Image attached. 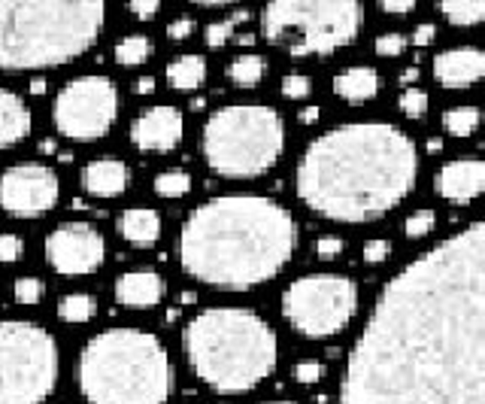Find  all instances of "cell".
<instances>
[{
    "instance_id": "cell-46",
    "label": "cell",
    "mask_w": 485,
    "mask_h": 404,
    "mask_svg": "<svg viewBox=\"0 0 485 404\" xmlns=\"http://www.w3.org/2000/svg\"><path fill=\"white\" fill-rule=\"evenodd\" d=\"M42 91H46V80H40L37 76V80L31 82V95H42Z\"/></svg>"
},
{
    "instance_id": "cell-14",
    "label": "cell",
    "mask_w": 485,
    "mask_h": 404,
    "mask_svg": "<svg viewBox=\"0 0 485 404\" xmlns=\"http://www.w3.org/2000/svg\"><path fill=\"white\" fill-rule=\"evenodd\" d=\"M185 119L176 106L158 104L142 110L131 122V144L140 152H170L182 144Z\"/></svg>"
},
{
    "instance_id": "cell-26",
    "label": "cell",
    "mask_w": 485,
    "mask_h": 404,
    "mask_svg": "<svg viewBox=\"0 0 485 404\" xmlns=\"http://www.w3.org/2000/svg\"><path fill=\"white\" fill-rule=\"evenodd\" d=\"M155 52V43L146 37V34H127L125 40L116 43V61L121 67H137V64H146Z\"/></svg>"
},
{
    "instance_id": "cell-12",
    "label": "cell",
    "mask_w": 485,
    "mask_h": 404,
    "mask_svg": "<svg viewBox=\"0 0 485 404\" xmlns=\"http://www.w3.org/2000/svg\"><path fill=\"white\" fill-rule=\"evenodd\" d=\"M61 198V180L49 165L25 161L0 174V210L16 219H37Z\"/></svg>"
},
{
    "instance_id": "cell-29",
    "label": "cell",
    "mask_w": 485,
    "mask_h": 404,
    "mask_svg": "<svg viewBox=\"0 0 485 404\" xmlns=\"http://www.w3.org/2000/svg\"><path fill=\"white\" fill-rule=\"evenodd\" d=\"M155 191H158L161 198H185L191 191L189 170H182V167L161 170V174L155 176Z\"/></svg>"
},
{
    "instance_id": "cell-20",
    "label": "cell",
    "mask_w": 485,
    "mask_h": 404,
    "mask_svg": "<svg viewBox=\"0 0 485 404\" xmlns=\"http://www.w3.org/2000/svg\"><path fill=\"white\" fill-rule=\"evenodd\" d=\"M119 234L137 250H149L161 237V216L152 207H131L119 216Z\"/></svg>"
},
{
    "instance_id": "cell-30",
    "label": "cell",
    "mask_w": 485,
    "mask_h": 404,
    "mask_svg": "<svg viewBox=\"0 0 485 404\" xmlns=\"http://www.w3.org/2000/svg\"><path fill=\"white\" fill-rule=\"evenodd\" d=\"M397 106H401V113L406 119H412V122H419V119L427 116V91L419 89V85H412V89H404L401 101H397Z\"/></svg>"
},
{
    "instance_id": "cell-16",
    "label": "cell",
    "mask_w": 485,
    "mask_h": 404,
    "mask_svg": "<svg viewBox=\"0 0 485 404\" xmlns=\"http://www.w3.org/2000/svg\"><path fill=\"white\" fill-rule=\"evenodd\" d=\"M485 55L476 46H455L434 58V80L443 89H470L482 80Z\"/></svg>"
},
{
    "instance_id": "cell-21",
    "label": "cell",
    "mask_w": 485,
    "mask_h": 404,
    "mask_svg": "<svg viewBox=\"0 0 485 404\" xmlns=\"http://www.w3.org/2000/svg\"><path fill=\"white\" fill-rule=\"evenodd\" d=\"M331 89H334V95L343 97L349 104L373 101V97L380 95V74H376V67H367V64H361V67H346L334 76Z\"/></svg>"
},
{
    "instance_id": "cell-45",
    "label": "cell",
    "mask_w": 485,
    "mask_h": 404,
    "mask_svg": "<svg viewBox=\"0 0 485 404\" xmlns=\"http://www.w3.org/2000/svg\"><path fill=\"white\" fill-rule=\"evenodd\" d=\"M401 82L404 89H412V82H419V67H406L401 74Z\"/></svg>"
},
{
    "instance_id": "cell-7",
    "label": "cell",
    "mask_w": 485,
    "mask_h": 404,
    "mask_svg": "<svg viewBox=\"0 0 485 404\" xmlns=\"http://www.w3.org/2000/svg\"><path fill=\"white\" fill-rule=\"evenodd\" d=\"M285 149V122L267 104H227L204 125L201 152L212 174L255 180L273 170Z\"/></svg>"
},
{
    "instance_id": "cell-48",
    "label": "cell",
    "mask_w": 485,
    "mask_h": 404,
    "mask_svg": "<svg viewBox=\"0 0 485 404\" xmlns=\"http://www.w3.org/2000/svg\"><path fill=\"white\" fill-rule=\"evenodd\" d=\"M55 149H58V146H55V140H42V144H40V152H55Z\"/></svg>"
},
{
    "instance_id": "cell-1",
    "label": "cell",
    "mask_w": 485,
    "mask_h": 404,
    "mask_svg": "<svg viewBox=\"0 0 485 404\" xmlns=\"http://www.w3.org/2000/svg\"><path fill=\"white\" fill-rule=\"evenodd\" d=\"M340 404H485V225L470 222L382 286Z\"/></svg>"
},
{
    "instance_id": "cell-11",
    "label": "cell",
    "mask_w": 485,
    "mask_h": 404,
    "mask_svg": "<svg viewBox=\"0 0 485 404\" xmlns=\"http://www.w3.org/2000/svg\"><path fill=\"white\" fill-rule=\"evenodd\" d=\"M119 116V89L110 76L85 74L64 82L52 104V122L61 137L91 144L110 134Z\"/></svg>"
},
{
    "instance_id": "cell-49",
    "label": "cell",
    "mask_w": 485,
    "mask_h": 404,
    "mask_svg": "<svg viewBox=\"0 0 485 404\" xmlns=\"http://www.w3.org/2000/svg\"><path fill=\"white\" fill-rule=\"evenodd\" d=\"M237 40L242 43V46H252V43H255V37H252V34H240Z\"/></svg>"
},
{
    "instance_id": "cell-28",
    "label": "cell",
    "mask_w": 485,
    "mask_h": 404,
    "mask_svg": "<svg viewBox=\"0 0 485 404\" xmlns=\"http://www.w3.org/2000/svg\"><path fill=\"white\" fill-rule=\"evenodd\" d=\"M249 16H252V12H249V10H237L231 19H225V21H212V25H206V31H204L206 46H210V49H222L225 43L231 40V34L237 31L240 25H246Z\"/></svg>"
},
{
    "instance_id": "cell-5",
    "label": "cell",
    "mask_w": 485,
    "mask_h": 404,
    "mask_svg": "<svg viewBox=\"0 0 485 404\" xmlns=\"http://www.w3.org/2000/svg\"><path fill=\"white\" fill-rule=\"evenodd\" d=\"M76 374L89 404H167L176 380L158 335L131 325L89 338Z\"/></svg>"
},
{
    "instance_id": "cell-24",
    "label": "cell",
    "mask_w": 485,
    "mask_h": 404,
    "mask_svg": "<svg viewBox=\"0 0 485 404\" xmlns=\"http://www.w3.org/2000/svg\"><path fill=\"white\" fill-rule=\"evenodd\" d=\"M97 314V301L89 292H70L58 298V319L70 325L91 322Z\"/></svg>"
},
{
    "instance_id": "cell-35",
    "label": "cell",
    "mask_w": 485,
    "mask_h": 404,
    "mask_svg": "<svg viewBox=\"0 0 485 404\" xmlns=\"http://www.w3.org/2000/svg\"><path fill=\"white\" fill-rule=\"evenodd\" d=\"M325 377V365L316 359H304L295 365V380L301 383V386H312V383H319Z\"/></svg>"
},
{
    "instance_id": "cell-44",
    "label": "cell",
    "mask_w": 485,
    "mask_h": 404,
    "mask_svg": "<svg viewBox=\"0 0 485 404\" xmlns=\"http://www.w3.org/2000/svg\"><path fill=\"white\" fill-rule=\"evenodd\" d=\"M134 91H137V95H152V91H155V80H152V76H140V80L134 82Z\"/></svg>"
},
{
    "instance_id": "cell-31",
    "label": "cell",
    "mask_w": 485,
    "mask_h": 404,
    "mask_svg": "<svg viewBox=\"0 0 485 404\" xmlns=\"http://www.w3.org/2000/svg\"><path fill=\"white\" fill-rule=\"evenodd\" d=\"M434 222H437V213L434 210H412L410 216H406V222H404V231H406V237L410 240H419V237H427L434 229Z\"/></svg>"
},
{
    "instance_id": "cell-3",
    "label": "cell",
    "mask_w": 485,
    "mask_h": 404,
    "mask_svg": "<svg viewBox=\"0 0 485 404\" xmlns=\"http://www.w3.org/2000/svg\"><path fill=\"white\" fill-rule=\"evenodd\" d=\"M297 250V222L264 195H219L189 213L180 231L182 271L225 292L273 280Z\"/></svg>"
},
{
    "instance_id": "cell-33",
    "label": "cell",
    "mask_w": 485,
    "mask_h": 404,
    "mask_svg": "<svg viewBox=\"0 0 485 404\" xmlns=\"http://www.w3.org/2000/svg\"><path fill=\"white\" fill-rule=\"evenodd\" d=\"M280 89H282V97H289V101H304V97H310L312 82L306 74H285Z\"/></svg>"
},
{
    "instance_id": "cell-2",
    "label": "cell",
    "mask_w": 485,
    "mask_h": 404,
    "mask_svg": "<svg viewBox=\"0 0 485 404\" xmlns=\"http://www.w3.org/2000/svg\"><path fill=\"white\" fill-rule=\"evenodd\" d=\"M416 180V144L389 122H346L319 134L295 170L301 204L331 222H373L404 204Z\"/></svg>"
},
{
    "instance_id": "cell-27",
    "label": "cell",
    "mask_w": 485,
    "mask_h": 404,
    "mask_svg": "<svg viewBox=\"0 0 485 404\" xmlns=\"http://www.w3.org/2000/svg\"><path fill=\"white\" fill-rule=\"evenodd\" d=\"M437 10L443 12V16L452 21L455 27L480 25V21L485 19V4H482V0H461V4H455V0H443Z\"/></svg>"
},
{
    "instance_id": "cell-38",
    "label": "cell",
    "mask_w": 485,
    "mask_h": 404,
    "mask_svg": "<svg viewBox=\"0 0 485 404\" xmlns=\"http://www.w3.org/2000/svg\"><path fill=\"white\" fill-rule=\"evenodd\" d=\"M346 250V244H343V237H334V234H327V237H319L316 240V255L322 261H331V259H337L340 252Z\"/></svg>"
},
{
    "instance_id": "cell-9",
    "label": "cell",
    "mask_w": 485,
    "mask_h": 404,
    "mask_svg": "<svg viewBox=\"0 0 485 404\" xmlns=\"http://www.w3.org/2000/svg\"><path fill=\"white\" fill-rule=\"evenodd\" d=\"M61 353L49 329L27 319L0 322V404H42L58 386Z\"/></svg>"
},
{
    "instance_id": "cell-15",
    "label": "cell",
    "mask_w": 485,
    "mask_h": 404,
    "mask_svg": "<svg viewBox=\"0 0 485 404\" xmlns=\"http://www.w3.org/2000/svg\"><path fill=\"white\" fill-rule=\"evenodd\" d=\"M485 186V161L482 159H455L446 161L434 176V191L449 204H473Z\"/></svg>"
},
{
    "instance_id": "cell-32",
    "label": "cell",
    "mask_w": 485,
    "mask_h": 404,
    "mask_svg": "<svg viewBox=\"0 0 485 404\" xmlns=\"http://www.w3.org/2000/svg\"><path fill=\"white\" fill-rule=\"evenodd\" d=\"M42 283L37 280V276H19L16 283H12V295H16L19 304H25V307H34V304L42 301Z\"/></svg>"
},
{
    "instance_id": "cell-10",
    "label": "cell",
    "mask_w": 485,
    "mask_h": 404,
    "mask_svg": "<svg viewBox=\"0 0 485 404\" xmlns=\"http://www.w3.org/2000/svg\"><path fill=\"white\" fill-rule=\"evenodd\" d=\"M280 307L304 338H331L358 314V286L343 274H304L282 289Z\"/></svg>"
},
{
    "instance_id": "cell-18",
    "label": "cell",
    "mask_w": 485,
    "mask_h": 404,
    "mask_svg": "<svg viewBox=\"0 0 485 404\" xmlns=\"http://www.w3.org/2000/svg\"><path fill=\"white\" fill-rule=\"evenodd\" d=\"M164 298V280L158 271H127L116 280V301L131 310H152Z\"/></svg>"
},
{
    "instance_id": "cell-42",
    "label": "cell",
    "mask_w": 485,
    "mask_h": 404,
    "mask_svg": "<svg viewBox=\"0 0 485 404\" xmlns=\"http://www.w3.org/2000/svg\"><path fill=\"white\" fill-rule=\"evenodd\" d=\"M434 34H437L434 31V25H427V21L425 25H419L416 31H412V46H427V43L434 40Z\"/></svg>"
},
{
    "instance_id": "cell-34",
    "label": "cell",
    "mask_w": 485,
    "mask_h": 404,
    "mask_svg": "<svg viewBox=\"0 0 485 404\" xmlns=\"http://www.w3.org/2000/svg\"><path fill=\"white\" fill-rule=\"evenodd\" d=\"M373 49H376V55H382V58H397V55H404V49H406V37L401 31H385L376 37Z\"/></svg>"
},
{
    "instance_id": "cell-37",
    "label": "cell",
    "mask_w": 485,
    "mask_h": 404,
    "mask_svg": "<svg viewBox=\"0 0 485 404\" xmlns=\"http://www.w3.org/2000/svg\"><path fill=\"white\" fill-rule=\"evenodd\" d=\"M361 255H364V261H367V265H380V261H385L391 255V240H385V237L367 240Z\"/></svg>"
},
{
    "instance_id": "cell-25",
    "label": "cell",
    "mask_w": 485,
    "mask_h": 404,
    "mask_svg": "<svg viewBox=\"0 0 485 404\" xmlns=\"http://www.w3.org/2000/svg\"><path fill=\"white\" fill-rule=\"evenodd\" d=\"M482 122V113L476 106H449L443 113V131L449 137H473Z\"/></svg>"
},
{
    "instance_id": "cell-19",
    "label": "cell",
    "mask_w": 485,
    "mask_h": 404,
    "mask_svg": "<svg viewBox=\"0 0 485 404\" xmlns=\"http://www.w3.org/2000/svg\"><path fill=\"white\" fill-rule=\"evenodd\" d=\"M34 116L31 106H25V101L10 89H0V149H10L21 144V140L31 134Z\"/></svg>"
},
{
    "instance_id": "cell-8",
    "label": "cell",
    "mask_w": 485,
    "mask_h": 404,
    "mask_svg": "<svg viewBox=\"0 0 485 404\" xmlns=\"http://www.w3.org/2000/svg\"><path fill=\"white\" fill-rule=\"evenodd\" d=\"M364 12L352 0L312 4V0H276L261 10V34L285 49L291 58L331 55L355 43Z\"/></svg>"
},
{
    "instance_id": "cell-39",
    "label": "cell",
    "mask_w": 485,
    "mask_h": 404,
    "mask_svg": "<svg viewBox=\"0 0 485 404\" xmlns=\"http://www.w3.org/2000/svg\"><path fill=\"white\" fill-rule=\"evenodd\" d=\"M191 34H195V19H191V16H180V19H173L167 25V37L176 40V43L189 40Z\"/></svg>"
},
{
    "instance_id": "cell-6",
    "label": "cell",
    "mask_w": 485,
    "mask_h": 404,
    "mask_svg": "<svg viewBox=\"0 0 485 404\" xmlns=\"http://www.w3.org/2000/svg\"><path fill=\"white\" fill-rule=\"evenodd\" d=\"M106 21L101 0L0 4V70H42L80 58Z\"/></svg>"
},
{
    "instance_id": "cell-4",
    "label": "cell",
    "mask_w": 485,
    "mask_h": 404,
    "mask_svg": "<svg viewBox=\"0 0 485 404\" xmlns=\"http://www.w3.org/2000/svg\"><path fill=\"white\" fill-rule=\"evenodd\" d=\"M182 350L191 371L222 395L252 392L280 361L276 331L249 307L201 310L185 325Z\"/></svg>"
},
{
    "instance_id": "cell-36",
    "label": "cell",
    "mask_w": 485,
    "mask_h": 404,
    "mask_svg": "<svg viewBox=\"0 0 485 404\" xmlns=\"http://www.w3.org/2000/svg\"><path fill=\"white\" fill-rule=\"evenodd\" d=\"M21 252H25V240H21L19 234H0V261H4V265L19 261Z\"/></svg>"
},
{
    "instance_id": "cell-13",
    "label": "cell",
    "mask_w": 485,
    "mask_h": 404,
    "mask_svg": "<svg viewBox=\"0 0 485 404\" xmlns=\"http://www.w3.org/2000/svg\"><path fill=\"white\" fill-rule=\"evenodd\" d=\"M46 261L61 276L95 274L106 261V240L89 222H61L46 237Z\"/></svg>"
},
{
    "instance_id": "cell-50",
    "label": "cell",
    "mask_w": 485,
    "mask_h": 404,
    "mask_svg": "<svg viewBox=\"0 0 485 404\" xmlns=\"http://www.w3.org/2000/svg\"><path fill=\"white\" fill-rule=\"evenodd\" d=\"M267 404H297V401H267Z\"/></svg>"
},
{
    "instance_id": "cell-22",
    "label": "cell",
    "mask_w": 485,
    "mask_h": 404,
    "mask_svg": "<svg viewBox=\"0 0 485 404\" xmlns=\"http://www.w3.org/2000/svg\"><path fill=\"white\" fill-rule=\"evenodd\" d=\"M206 80V58L204 55H180L167 64V82L176 91H195Z\"/></svg>"
},
{
    "instance_id": "cell-23",
    "label": "cell",
    "mask_w": 485,
    "mask_h": 404,
    "mask_svg": "<svg viewBox=\"0 0 485 404\" xmlns=\"http://www.w3.org/2000/svg\"><path fill=\"white\" fill-rule=\"evenodd\" d=\"M264 76H267V58H264V55L246 52L227 64V80L240 85V89H255Z\"/></svg>"
},
{
    "instance_id": "cell-41",
    "label": "cell",
    "mask_w": 485,
    "mask_h": 404,
    "mask_svg": "<svg viewBox=\"0 0 485 404\" xmlns=\"http://www.w3.org/2000/svg\"><path fill=\"white\" fill-rule=\"evenodd\" d=\"M127 10H131L137 19H155V16H158V10H161V4H158V0H149V4H142V0H134V4H127Z\"/></svg>"
},
{
    "instance_id": "cell-43",
    "label": "cell",
    "mask_w": 485,
    "mask_h": 404,
    "mask_svg": "<svg viewBox=\"0 0 485 404\" xmlns=\"http://www.w3.org/2000/svg\"><path fill=\"white\" fill-rule=\"evenodd\" d=\"M319 116H322V110H319V106H304V110L297 113V122L312 125V122H319Z\"/></svg>"
},
{
    "instance_id": "cell-40",
    "label": "cell",
    "mask_w": 485,
    "mask_h": 404,
    "mask_svg": "<svg viewBox=\"0 0 485 404\" xmlns=\"http://www.w3.org/2000/svg\"><path fill=\"white\" fill-rule=\"evenodd\" d=\"M380 10L385 16H406L410 10H416V0H382Z\"/></svg>"
},
{
    "instance_id": "cell-47",
    "label": "cell",
    "mask_w": 485,
    "mask_h": 404,
    "mask_svg": "<svg viewBox=\"0 0 485 404\" xmlns=\"http://www.w3.org/2000/svg\"><path fill=\"white\" fill-rule=\"evenodd\" d=\"M440 149H443V140H440V137H431V140H427V152H440Z\"/></svg>"
},
{
    "instance_id": "cell-17",
    "label": "cell",
    "mask_w": 485,
    "mask_h": 404,
    "mask_svg": "<svg viewBox=\"0 0 485 404\" xmlns=\"http://www.w3.org/2000/svg\"><path fill=\"white\" fill-rule=\"evenodd\" d=\"M80 183L91 198H119L127 191L131 167L121 159H95L82 167Z\"/></svg>"
}]
</instances>
